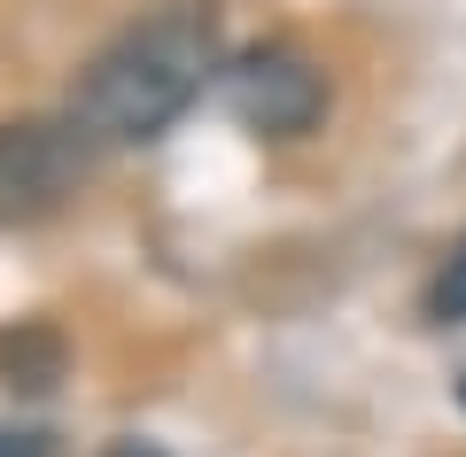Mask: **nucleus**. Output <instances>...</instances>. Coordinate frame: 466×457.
I'll return each instance as SVG.
<instances>
[{
    "label": "nucleus",
    "instance_id": "39448f33",
    "mask_svg": "<svg viewBox=\"0 0 466 457\" xmlns=\"http://www.w3.org/2000/svg\"><path fill=\"white\" fill-rule=\"evenodd\" d=\"M428 311L443 318V326H466V241L443 256V272H435V287H428Z\"/></svg>",
    "mask_w": 466,
    "mask_h": 457
},
{
    "label": "nucleus",
    "instance_id": "423d86ee",
    "mask_svg": "<svg viewBox=\"0 0 466 457\" xmlns=\"http://www.w3.org/2000/svg\"><path fill=\"white\" fill-rule=\"evenodd\" d=\"M0 457H55V442L39 426H0Z\"/></svg>",
    "mask_w": 466,
    "mask_h": 457
},
{
    "label": "nucleus",
    "instance_id": "20e7f679",
    "mask_svg": "<svg viewBox=\"0 0 466 457\" xmlns=\"http://www.w3.org/2000/svg\"><path fill=\"white\" fill-rule=\"evenodd\" d=\"M0 364H8V388H55V373H63V342H55L47 326H24L0 342Z\"/></svg>",
    "mask_w": 466,
    "mask_h": 457
},
{
    "label": "nucleus",
    "instance_id": "0eeeda50",
    "mask_svg": "<svg viewBox=\"0 0 466 457\" xmlns=\"http://www.w3.org/2000/svg\"><path fill=\"white\" fill-rule=\"evenodd\" d=\"M459 395H466V388H459Z\"/></svg>",
    "mask_w": 466,
    "mask_h": 457
},
{
    "label": "nucleus",
    "instance_id": "7ed1b4c3",
    "mask_svg": "<svg viewBox=\"0 0 466 457\" xmlns=\"http://www.w3.org/2000/svg\"><path fill=\"white\" fill-rule=\"evenodd\" d=\"M226 101L265 140H303L327 109V70L303 47H249L241 63H226Z\"/></svg>",
    "mask_w": 466,
    "mask_h": 457
},
{
    "label": "nucleus",
    "instance_id": "f03ea898",
    "mask_svg": "<svg viewBox=\"0 0 466 457\" xmlns=\"http://www.w3.org/2000/svg\"><path fill=\"white\" fill-rule=\"evenodd\" d=\"M86 179V132L55 116H8L0 124V217L32 225L55 217Z\"/></svg>",
    "mask_w": 466,
    "mask_h": 457
},
{
    "label": "nucleus",
    "instance_id": "f257e3e1",
    "mask_svg": "<svg viewBox=\"0 0 466 457\" xmlns=\"http://www.w3.org/2000/svg\"><path fill=\"white\" fill-rule=\"evenodd\" d=\"M218 78V24L210 8H164V16L116 32L94 63L78 70L70 94V124L101 147H140L171 132L195 94Z\"/></svg>",
    "mask_w": 466,
    "mask_h": 457
}]
</instances>
